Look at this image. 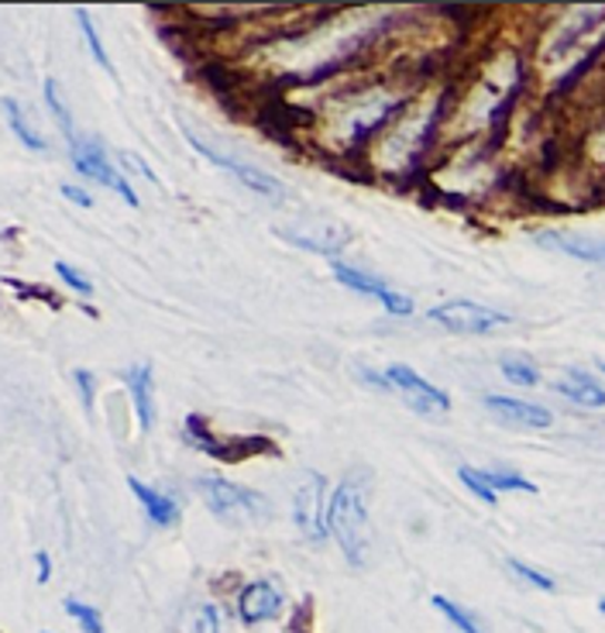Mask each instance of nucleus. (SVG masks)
Listing matches in <instances>:
<instances>
[{
  "label": "nucleus",
  "instance_id": "f8f14e48",
  "mask_svg": "<svg viewBox=\"0 0 605 633\" xmlns=\"http://www.w3.org/2000/svg\"><path fill=\"white\" fill-rule=\"evenodd\" d=\"M488 413H495L500 420L513 428H530V431H544L554 424V413L547 406L537 403H526V400H510V396H485L482 400Z\"/></svg>",
  "mask_w": 605,
  "mask_h": 633
},
{
  "label": "nucleus",
  "instance_id": "20e7f679",
  "mask_svg": "<svg viewBox=\"0 0 605 633\" xmlns=\"http://www.w3.org/2000/svg\"><path fill=\"white\" fill-rule=\"evenodd\" d=\"M186 441L196 444L203 454H210V459H221V462H241L255 451L275 454V444L269 438H218L206 428V420L196 413L186 416Z\"/></svg>",
  "mask_w": 605,
  "mask_h": 633
},
{
  "label": "nucleus",
  "instance_id": "5701e85b",
  "mask_svg": "<svg viewBox=\"0 0 605 633\" xmlns=\"http://www.w3.org/2000/svg\"><path fill=\"white\" fill-rule=\"evenodd\" d=\"M65 613L80 623L83 633H107V630H103V616H100V610H93V606H87V603H80V600H65Z\"/></svg>",
  "mask_w": 605,
  "mask_h": 633
},
{
  "label": "nucleus",
  "instance_id": "aec40b11",
  "mask_svg": "<svg viewBox=\"0 0 605 633\" xmlns=\"http://www.w3.org/2000/svg\"><path fill=\"white\" fill-rule=\"evenodd\" d=\"M434 610H441L444 613V620H451L461 633H482V626H478V620L468 613V610H461L454 600H444V595H434Z\"/></svg>",
  "mask_w": 605,
  "mask_h": 633
},
{
  "label": "nucleus",
  "instance_id": "7c9ffc66",
  "mask_svg": "<svg viewBox=\"0 0 605 633\" xmlns=\"http://www.w3.org/2000/svg\"><path fill=\"white\" fill-rule=\"evenodd\" d=\"M598 610H602V613H605V600H602V603H598Z\"/></svg>",
  "mask_w": 605,
  "mask_h": 633
},
{
  "label": "nucleus",
  "instance_id": "bb28decb",
  "mask_svg": "<svg viewBox=\"0 0 605 633\" xmlns=\"http://www.w3.org/2000/svg\"><path fill=\"white\" fill-rule=\"evenodd\" d=\"M73 379H77V385H80V396H83V406H87V413H93V393H97L93 372H87V369H77V372H73Z\"/></svg>",
  "mask_w": 605,
  "mask_h": 633
},
{
  "label": "nucleus",
  "instance_id": "a211bd4d",
  "mask_svg": "<svg viewBox=\"0 0 605 633\" xmlns=\"http://www.w3.org/2000/svg\"><path fill=\"white\" fill-rule=\"evenodd\" d=\"M4 114H8V124H11L14 138H18V142H21L24 149H31V152H46V138L28 124V118H24V111H21V103H18L14 97H4Z\"/></svg>",
  "mask_w": 605,
  "mask_h": 633
},
{
  "label": "nucleus",
  "instance_id": "f257e3e1",
  "mask_svg": "<svg viewBox=\"0 0 605 633\" xmlns=\"http://www.w3.org/2000/svg\"><path fill=\"white\" fill-rule=\"evenodd\" d=\"M327 531L334 534L337 547L344 551V557L354 569H362L369 561V510H365V482H359V475H347L344 482H337V489L327 500Z\"/></svg>",
  "mask_w": 605,
  "mask_h": 633
},
{
  "label": "nucleus",
  "instance_id": "39448f33",
  "mask_svg": "<svg viewBox=\"0 0 605 633\" xmlns=\"http://www.w3.org/2000/svg\"><path fill=\"white\" fill-rule=\"evenodd\" d=\"M183 134H186V142H190L206 162H213L218 169L238 175V180H241L248 190H255V193H262V197H272V200H282V197H286V187H282L279 180H272L269 172H262V169H255V165H248V162H241V159H234V155H224V152H218L213 145H206L203 138H200L190 124H183Z\"/></svg>",
  "mask_w": 605,
  "mask_h": 633
},
{
  "label": "nucleus",
  "instance_id": "0eeeda50",
  "mask_svg": "<svg viewBox=\"0 0 605 633\" xmlns=\"http://www.w3.org/2000/svg\"><path fill=\"white\" fill-rule=\"evenodd\" d=\"M324 489H327L324 475L310 472L306 482L296 492V500H293V520L300 526V534L310 537L313 544H320L331 534L327 531V510H320V506H324Z\"/></svg>",
  "mask_w": 605,
  "mask_h": 633
},
{
  "label": "nucleus",
  "instance_id": "cd10ccee",
  "mask_svg": "<svg viewBox=\"0 0 605 633\" xmlns=\"http://www.w3.org/2000/svg\"><path fill=\"white\" fill-rule=\"evenodd\" d=\"M121 162H128V165L138 169V172H145V180H152V183L159 187V175L152 172V165H149L145 159H138V155H131V152H121Z\"/></svg>",
  "mask_w": 605,
  "mask_h": 633
},
{
  "label": "nucleus",
  "instance_id": "423d86ee",
  "mask_svg": "<svg viewBox=\"0 0 605 633\" xmlns=\"http://www.w3.org/2000/svg\"><path fill=\"white\" fill-rule=\"evenodd\" d=\"M379 385H393L400 396H406V403L420 413H431V410H451V400L444 390L431 385L426 379H420L410 365H389L382 375H369Z\"/></svg>",
  "mask_w": 605,
  "mask_h": 633
},
{
  "label": "nucleus",
  "instance_id": "9b49d317",
  "mask_svg": "<svg viewBox=\"0 0 605 633\" xmlns=\"http://www.w3.org/2000/svg\"><path fill=\"white\" fill-rule=\"evenodd\" d=\"M282 610V589L272 579H259V582H248L238 595V613L244 623H262L279 616Z\"/></svg>",
  "mask_w": 605,
  "mask_h": 633
},
{
  "label": "nucleus",
  "instance_id": "c756f323",
  "mask_svg": "<svg viewBox=\"0 0 605 633\" xmlns=\"http://www.w3.org/2000/svg\"><path fill=\"white\" fill-rule=\"evenodd\" d=\"M34 565H39V582H49V579H52V557H49V551L34 554Z\"/></svg>",
  "mask_w": 605,
  "mask_h": 633
},
{
  "label": "nucleus",
  "instance_id": "393cba45",
  "mask_svg": "<svg viewBox=\"0 0 605 633\" xmlns=\"http://www.w3.org/2000/svg\"><path fill=\"white\" fill-rule=\"evenodd\" d=\"M56 272H59V279H62V283H65L69 290H77V293H83V297L93 293V283H90V279H87L80 269L69 265V262H56Z\"/></svg>",
  "mask_w": 605,
  "mask_h": 633
},
{
  "label": "nucleus",
  "instance_id": "6ab92c4d",
  "mask_svg": "<svg viewBox=\"0 0 605 633\" xmlns=\"http://www.w3.org/2000/svg\"><path fill=\"white\" fill-rule=\"evenodd\" d=\"M46 103H49V111L56 114V121H59V128H62V134H65V142L77 145L80 134H77L73 114H69V108H65L62 97H59V83H56V80H46Z\"/></svg>",
  "mask_w": 605,
  "mask_h": 633
},
{
  "label": "nucleus",
  "instance_id": "ddd939ff",
  "mask_svg": "<svg viewBox=\"0 0 605 633\" xmlns=\"http://www.w3.org/2000/svg\"><path fill=\"white\" fill-rule=\"evenodd\" d=\"M537 244L544 249H554L561 255H572L592 265H605V241L592 238V234H567V231H541Z\"/></svg>",
  "mask_w": 605,
  "mask_h": 633
},
{
  "label": "nucleus",
  "instance_id": "473e14b6",
  "mask_svg": "<svg viewBox=\"0 0 605 633\" xmlns=\"http://www.w3.org/2000/svg\"><path fill=\"white\" fill-rule=\"evenodd\" d=\"M46 633H49V630H46Z\"/></svg>",
  "mask_w": 605,
  "mask_h": 633
},
{
  "label": "nucleus",
  "instance_id": "9d476101",
  "mask_svg": "<svg viewBox=\"0 0 605 633\" xmlns=\"http://www.w3.org/2000/svg\"><path fill=\"white\" fill-rule=\"evenodd\" d=\"M457 475L482 503H495L500 492H537V485H533L530 479H523V475H516V472H482V469L461 465Z\"/></svg>",
  "mask_w": 605,
  "mask_h": 633
},
{
  "label": "nucleus",
  "instance_id": "2eb2a0df",
  "mask_svg": "<svg viewBox=\"0 0 605 633\" xmlns=\"http://www.w3.org/2000/svg\"><path fill=\"white\" fill-rule=\"evenodd\" d=\"M124 482H128V489L134 492V500L141 503V510H145V516H149L155 526H172L175 520H180V506H175L172 496H165V492L145 485L138 475H128Z\"/></svg>",
  "mask_w": 605,
  "mask_h": 633
},
{
  "label": "nucleus",
  "instance_id": "2f4dec72",
  "mask_svg": "<svg viewBox=\"0 0 605 633\" xmlns=\"http://www.w3.org/2000/svg\"><path fill=\"white\" fill-rule=\"evenodd\" d=\"M602 372H605V362H602Z\"/></svg>",
  "mask_w": 605,
  "mask_h": 633
},
{
  "label": "nucleus",
  "instance_id": "c85d7f7f",
  "mask_svg": "<svg viewBox=\"0 0 605 633\" xmlns=\"http://www.w3.org/2000/svg\"><path fill=\"white\" fill-rule=\"evenodd\" d=\"M62 197H65V200H73V203H80V207H90V203H93V197H90L87 190H80V187H69V183L62 187Z\"/></svg>",
  "mask_w": 605,
  "mask_h": 633
},
{
  "label": "nucleus",
  "instance_id": "a878e982",
  "mask_svg": "<svg viewBox=\"0 0 605 633\" xmlns=\"http://www.w3.org/2000/svg\"><path fill=\"white\" fill-rule=\"evenodd\" d=\"M193 633H221V610L213 606V603H206V606L200 610V616H196Z\"/></svg>",
  "mask_w": 605,
  "mask_h": 633
},
{
  "label": "nucleus",
  "instance_id": "dca6fc26",
  "mask_svg": "<svg viewBox=\"0 0 605 633\" xmlns=\"http://www.w3.org/2000/svg\"><path fill=\"white\" fill-rule=\"evenodd\" d=\"M554 390H557L564 400L578 403V406H592V410H602V406H605V390H602V385H598L592 375H585V372H578V369H572L564 379H557Z\"/></svg>",
  "mask_w": 605,
  "mask_h": 633
},
{
  "label": "nucleus",
  "instance_id": "7ed1b4c3",
  "mask_svg": "<svg viewBox=\"0 0 605 633\" xmlns=\"http://www.w3.org/2000/svg\"><path fill=\"white\" fill-rule=\"evenodd\" d=\"M434 324H441L444 331H454V334H492L510 324V316L492 310V307H482V303H472V300H451V303H437L431 313Z\"/></svg>",
  "mask_w": 605,
  "mask_h": 633
},
{
  "label": "nucleus",
  "instance_id": "1a4fd4ad",
  "mask_svg": "<svg viewBox=\"0 0 605 633\" xmlns=\"http://www.w3.org/2000/svg\"><path fill=\"white\" fill-rule=\"evenodd\" d=\"M331 269H334V275L341 279L347 290L379 300L393 316H410V313H413V300H410V297H403V293H396V290H389L385 283H379V279L365 275L362 269H351L347 262H331Z\"/></svg>",
  "mask_w": 605,
  "mask_h": 633
},
{
  "label": "nucleus",
  "instance_id": "4be33fe9",
  "mask_svg": "<svg viewBox=\"0 0 605 633\" xmlns=\"http://www.w3.org/2000/svg\"><path fill=\"white\" fill-rule=\"evenodd\" d=\"M503 375L513 382V385H537L541 382V372L533 362L520 359V355H506L503 359Z\"/></svg>",
  "mask_w": 605,
  "mask_h": 633
},
{
  "label": "nucleus",
  "instance_id": "412c9836",
  "mask_svg": "<svg viewBox=\"0 0 605 633\" xmlns=\"http://www.w3.org/2000/svg\"><path fill=\"white\" fill-rule=\"evenodd\" d=\"M73 14H77V21H80V31H83V39H87V46H90L93 59H97V62L107 69V73H114V69H111V59H107V52H103V42L97 39V24H93V14H90L87 8H77Z\"/></svg>",
  "mask_w": 605,
  "mask_h": 633
},
{
  "label": "nucleus",
  "instance_id": "f3484780",
  "mask_svg": "<svg viewBox=\"0 0 605 633\" xmlns=\"http://www.w3.org/2000/svg\"><path fill=\"white\" fill-rule=\"evenodd\" d=\"M286 241H296V244H303V249H310V252H324V255H334L341 244L347 241V234H334V224H327L324 231H306V234H300V231H290V228H282L279 231Z\"/></svg>",
  "mask_w": 605,
  "mask_h": 633
},
{
  "label": "nucleus",
  "instance_id": "4468645a",
  "mask_svg": "<svg viewBox=\"0 0 605 633\" xmlns=\"http://www.w3.org/2000/svg\"><path fill=\"white\" fill-rule=\"evenodd\" d=\"M128 390L134 396V413H138V424L141 431H149L155 424V385H152V365H131L121 372Z\"/></svg>",
  "mask_w": 605,
  "mask_h": 633
},
{
  "label": "nucleus",
  "instance_id": "b1692460",
  "mask_svg": "<svg viewBox=\"0 0 605 633\" xmlns=\"http://www.w3.org/2000/svg\"><path fill=\"white\" fill-rule=\"evenodd\" d=\"M506 565H510V572H513L520 582H526V585H533V589H541V592H554V579H551V575H544V572H537V569L523 565V561H516V557H510Z\"/></svg>",
  "mask_w": 605,
  "mask_h": 633
},
{
  "label": "nucleus",
  "instance_id": "f03ea898",
  "mask_svg": "<svg viewBox=\"0 0 605 633\" xmlns=\"http://www.w3.org/2000/svg\"><path fill=\"white\" fill-rule=\"evenodd\" d=\"M196 489H200L203 503L213 510V516H224V520H231V516H262L269 510L262 492H252V489L234 485V482L218 479V475L196 479Z\"/></svg>",
  "mask_w": 605,
  "mask_h": 633
},
{
  "label": "nucleus",
  "instance_id": "6e6552de",
  "mask_svg": "<svg viewBox=\"0 0 605 633\" xmlns=\"http://www.w3.org/2000/svg\"><path fill=\"white\" fill-rule=\"evenodd\" d=\"M69 155H73V165H77L80 175H87V180H97V183H103V187H111V190H118L128 207H138L134 190L128 187V180H124L121 172L111 169V162H107V152H103L97 142H83V138H80L77 145H69Z\"/></svg>",
  "mask_w": 605,
  "mask_h": 633
}]
</instances>
